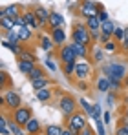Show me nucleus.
<instances>
[{"instance_id":"obj_1","label":"nucleus","mask_w":128,"mask_h":135,"mask_svg":"<svg viewBox=\"0 0 128 135\" xmlns=\"http://www.w3.org/2000/svg\"><path fill=\"white\" fill-rule=\"evenodd\" d=\"M104 73H108L106 77L113 79V80H121L126 75V66L125 64H110L104 68Z\"/></svg>"},{"instance_id":"obj_2","label":"nucleus","mask_w":128,"mask_h":135,"mask_svg":"<svg viewBox=\"0 0 128 135\" xmlns=\"http://www.w3.org/2000/svg\"><path fill=\"white\" fill-rule=\"evenodd\" d=\"M68 128H71L73 130V133L77 135L79 132H83L86 128V117L83 113H75V115H71L70 117V122H68Z\"/></svg>"},{"instance_id":"obj_3","label":"nucleus","mask_w":128,"mask_h":135,"mask_svg":"<svg viewBox=\"0 0 128 135\" xmlns=\"http://www.w3.org/2000/svg\"><path fill=\"white\" fill-rule=\"evenodd\" d=\"M73 40L81 42V44H88L90 42V29H86L84 26H77L73 31Z\"/></svg>"},{"instance_id":"obj_4","label":"nucleus","mask_w":128,"mask_h":135,"mask_svg":"<svg viewBox=\"0 0 128 135\" xmlns=\"http://www.w3.org/2000/svg\"><path fill=\"white\" fill-rule=\"evenodd\" d=\"M15 122H19L20 126H26L28 124V120L31 119V113L28 108H17V112H15Z\"/></svg>"},{"instance_id":"obj_5","label":"nucleus","mask_w":128,"mask_h":135,"mask_svg":"<svg viewBox=\"0 0 128 135\" xmlns=\"http://www.w3.org/2000/svg\"><path fill=\"white\" fill-rule=\"evenodd\" d=\"M59 106H61V112H62L64 115H71L73 110H75V102H73L71 97H62L61 102H59Z\"/></svg>"},{"instance_id":"obj_6","label":"nucleus","mask_w":128,"mask_h":135,"mask_svg":"<svg viewBox=\"0 0 128 135\" xmlns=\"http://www.w3.org/2000/svg\"><path fill=\"white\" fill-rule=\"evenodd\" d=\"M61 59H62L64 62H75V59H79V57H77L73 46L70 44V46H64L62 49H61Z\"/></svg>"},{"instance_id":"obj_7","label":"nucleus","mask_w":128,"mask_h":135,"mask_svg":"<svg viewBox=\"0 0 128 135\" xmlns=\"http://www.w3.org/2000/svg\"><path fill=\"white\" fill-rule=\"evenodd\" d=\"M4 102H6L9 108H20V97H19V93H15V91H7V93L4 95Z\"/></svg>"},{"instance_id":"obj_8","label":"nucleus","mask_w":128,"mask_h":135,"mask_svg":"<svg viewBox=\"0 0 128 135\" xmlns=\"http://www.w3.org/2000/svg\"><path fill=\"white\" fill-rule=\"evenodd\" d=\"M90 64L88 62H81V64H77V68H75V75H77V79H86L88 75H90Z\"/></svg>"},{"instance_id":"obj_9","label":"nucleus","mask_w":128,"mask_h":135,"mask_svg":"<svg viewBox=\"0 0 128 135\" xmlns=\"http://www.w3.org/2000/svg\"><path fill=\"white\" fill-rule=\"evenodd\" d=\"M86 24H88V29H90L92 33L101 29V20H99V17H97V15H92V17H88Z\"/></svg>"},{"instance_id":"obj_10","label":"nucleus","mask_w":128,"mask_h":135,"mask_svg":"<svg viewBox=\"0 0 128 135\" xmlns=\"http://www.w3.org/2000/svg\"><path fill=\"white\" fill-rule=\"evenodd\" d=\"M0 17H11V18H19V6H7L2 9V15Z\"/></svg>"},{"instance_id":"obj_11","label":"nucleus","mask_w":128,"mask_h":135,"mask_svg":"<svg viewBox=\"0 0 128 135\" xmlns=\"http://www.w3.org/2000/svg\"><path fill=\"white\" fill-rule=\"evenodd\" d=\"M26 130H28V133H31V135L39 133V130H40V124H39V120L31 117V119L28 120V124H26Z\"/></svg>"},{"instance_id":"obj_12","label":"nucleus","mask_w":128,"mask_h":135,"mask_svg":"<svg viewBox=\"0 0 128 135\" xmlns=\"http://www.w3.org/2000/svg\"><path fill=\"white\" fill-rule=\"evenodd\" d=\"M19 69H20L22 73L29 75V73L35 69V66H33V60H24V59H22L20 62H19Z\"/></svg>"},{"instance_id":"obj_13","label":"nucleus","mask_w":128,"mask_h":135,"mask_svg":"<svg viewBox=\"0 0 128 135\" xmlns=\"http://www.w3.org/2000/svg\"><path fill=\"white\" fill-rule=\"evenodd\" d=\"M49 24H51L53 27H61V26L64 24L62 15H61V13H57V11H55V13H49Z\"/></svg>"},{"instance_id":"obj_14","label":"nucleus","mask_w":128,"mask_h":135,"mask_svg":"<svg viewBox=\"0 0 128 135\" xmlns=\"http://www.w3.org/2000/svg\"><path fill=\"white\" fill-rule=\"evenodd\" d=\"M73 49H75V53H77V57L79 59H84L86 57V53H88V47H86V44H81V42H75L73 40Z\"/></svg>"},{"instance_id":"obj_15","label":"nucleus","mask_w":128,"mask_h":135,"mask_svg":"<svg viewBox=\"0 0 128 135\" xmlns=\"http://www.w3.org/2000/svg\"><path fill=\"white\" fill-rule=\"evenodd\" d=\"M51 38H53L55 44H62L64 38H66V35H64V31L61 29V27H53V35H51Z\"/></svg>"},{"instance_id":"obj_16","label":"nucleus","mask_w":128,"mask_h":135,"mask_svg":"<svg viewBox=\"0 0 128 135\" xmlns=\"http://www.w3.org/2000/svg\"><path fill=\"white\" fill-rule=\"evenodd\" d=\"M101 33H104V35H113V33H115V24L112 22V20L103 22L101 24Z\"/></svg>"},{"instance_id":"obj_17","label":"nucleus","mask_w":128,"mask_h":135,"mask_svg":"<svg viewBox=\"0 0 128 135\" xmlns=\"http://www.w3.org/2000/svg\"><path fill=\"white\" fill-rule=\"evenodd\" d=\"M31 26H22V27H19L17 31H19V37H20V40H28V38H31Z\"/></svg>"},{"instance_id":"obj_18","label":"nucleus","mask_w":128,"mask_h":135,"mask_svg":"<svg viewBox=\"0 0 128 135\" xmlns=\"http://www.w3.org/2000/svg\"><path fill=\"white\" fill-rule=\"evenodd\" d=\"M24 20H26V24H28V26H31L33 29H35V27H39V24H40L35 13H26V15H24Z\"/></svg>"},{"instance_id":"obj_19","label":"nucleus","mask_w":128,"mask_h":135,"mask_svg":"<svg viewBox=\"0 0 128 135\" xmlns=\"http://www.w3.org/2000/svg\"><path fill=\"white\" fill-rule=\"evenodd\" d=\"M35 15H37V18H39V22H40V24L49 22V13H48V11H46L44 7H37Z\"/></svg>"},{"instance_id":"obj_20","label":"nucleus","mask_w":128,"mask_h":135,"mask_svg":"<svg viewBox=\"0 0 128 135\" xmlns=\"http://www.w3.org/2000/svg\"><path fill=\"white\" fill-rule=\"evenodd\" d=\"M97 90L99 91H110V77H103V79H99L97 80Z\"/></svg>"},{"instance_id":"obj_21","label":"nucleus","mask_w":128,"mask_h":135,"mask_svg":"<svg viewBox=\"0 0 128 135\" xmlns=\"http://www.w3.org/2000/svg\"><path fill=\"white\" fill-rule=\"evenodd\" d=\"M83 13H84V17H92V15H97V11H95V6H93V2H86L84 6H83Z\"/></svg>"},{"instance_id":"obj_22","label":"nucleus","mask_w":128,"mask_h":135,"mask_svg":"<svg viewBox=\"0 0 128 135\" xmlns=\"http://www.w3.org/2000/svg\"><path fill=\"white\" fill-rule=\"evenodd\" d=\"M0 20H2V27L4 29H13L17 26V20L11 18V17H0Z\"/></svg>"},{"instance_id":"obj_23","label":"nucleus","mask_w":128,"mask_h":135,"mask_svg":"<svg viewBox=\"0 0 128 135\" xmlns=\"http://www.w3.org/2000/svg\"><path fill=\"white\" fill-rule=\"evenodd\" d=\"M31 84H33L35 90H42V88H48V79H46V77L35 79V80H31Z\"/></svg>"},{"instance_id":"obj_24","label":"nucleus","mask_w":128,"mask_h":135,"mask_svg":"<svg viewBox=\"0 0 128 135\" xmlns=\"http://www.w3.org/2000/svg\"><path fill=\"white\" fill-rule=\"evenodd\" d=\"M51 97V93H49V90L48 88H42V90H37V99L39 100H42V102H46L48 99Z\"/></svg>"},{"instance_id":"obj_25","label":"nucleus","mask_w":128,"mask_h":135,"mask_svg":"<svg viewBox=\"0 0 128 135\" xmlns=\"http://www.w3.org/2000/svg\"><path fill=\"white\" fill-rule=\"evenodd\" d=\"M9 132H11V135H24L19 122H9Z\"/></svg>"},{"instance_id":"obj_26","label":"nucleus","mask_w":128,"mask_h":135,"mask_svg":"<svg viewBox=\"0 0 128 135\" xmlns=\"http://www.w3.org/2000/svg\"><path fill=\"white\" fill-rule=\"evenodd\" d=\"M11 132H9V124H7V120L2 117L0 119V135H9Z\"/></svg>"},{"instance_id":"obj_27","label":"nucleus","mask_w":128,"mask_h":135,"mask_svg":"<svg viewBox=\"0 0 128 135\" xmlns=\"http://www.w3.org/2000/svg\"><path fill=\"white\" fill-rule=\"evenodd\" d=\"M46 135H62V130H61L59 126L51 124V126H48V128H46Z\"/></svg>"},{"instance_id":"obj_28","label":"nucleus","mask_w":128,"mask_h":135,"mask_svg":"<svg viewBox=\"0 0 128 135\" xmlns=\"http://www.w3.org/2000/svg\"><path fill=\"white\" fill-rule=\"evenodd\" d=\"M79 102H81V106H83V110H86V113H88V115L92 117V115H93V106H92V104H90V102H88L86 99H81Z\"/></svg>"},{"instance_id":"obj_29","label":"nucleus","mask_w":128,"mask_h":135,"mask_svg":"<svg viewBox=\"0 0 128 135\" xmlns=\"http://www.w3.org/2000/svg\"><path fill=\"white\" fill-rule=\"evenodd\" d=\"M95 124H97V135H106V128H104V122H103L101 119H97V120H95Z\"/></svg>"},{"instance_id":"obj_30","label":"nucleus","mask_w":128,"mask_h":135,"mask_svg":"<svg viewBox=\"0 0 128 135\" xmlns=\"http://www.w3.org/2000/svg\"><path fill=\"white\" fill-rule=\"evenodd\" d=\"M51 46H53V38L44 37V38H42V49H44V51H49V49H51Z\"/></svg>"},{"instance_id":"obj_31","label":"nucleus","mask_w":128,"mask_h":135,"mask_svg":"<svg viewBox=\"0 0 128 135\" xmlns=\"http://www.w3.org/2000/svg\"><path fill=\"white\" fill-rule=\"evenodd\" d=\"M75 62H66V66H64V73L66 75H71V73H75Z\"/></svg>"},{"instance_id":"obj_32","label":"nucleus","mask_w":128,"mask_h":135,"mask_svg":"<svg viewBox=\"0 0 128 135\" xmlns=\"http://www.w3.org/2000/svg\"><path fill=\"white\" fill-rule=\"evenodd\" d=\"M28 77H29L31 80H35V79H40V77H44V75H42V69H39V68H35V69H33V71H31V73H29Z\"/></svg>"},{"instance_id":"obj_33","label":"nucleus","mask_w":128,"mask_h":135,"mask_svg":"<svg viewBox=\"0 0 128 135\" xmlns=\"http://www.w3.org/2000/svg\"><path fill=\"white\" fill-rule=\"evenodd\" d=\"M92 119H93V120L101 119V106H99V104H95V106H93V115H92Z\"/></svg>"},{"instance_id":"obj_34","label":"nucleus","mask_w":128,"mask_h":135,"mask_svg":"<svg viewBox=\"0 0 128 135\" xmlns=\"http://www.w3.org/2000/svg\"><path fill=\"white\" fill-rule=\"evenodd\" d=\"M97 17H99L101 24H103V22H106V20H108V13H106V11H103V9H101V11H97Z\"/></svg>"},{"instance_id":"obj_35","label":"nucleus","mask_w":128,"mask_h":135,"mask_svg":"<svg viewBox=\"0 0 128 135\" xmlns=\"http://www.w3.org/2000/svg\"><path fill=\"white\" fill-rule=\"evenodd\" d=\"M113 35H115L119 40H123V38H125V29H123V27H115V33H113Z\"/></svg>"},{"instance_id":"obj_36","label":"nucleus","mask_w":128,"mask_h":135,"mask_svg":"<svg viewBox=\"0 0 128 135\" xmlns=\"http://www.w3.org/2000/svg\"><path fill=\"white\" fill-rule=\"evenodd\" d=\"M46 66L49 68L51 71H57V64H55V62L51 60V57H49V59H46Z\"/></svg>"},{"instance_id":"obj_37","label":"nucleus","mask_w":128,"mask_h":135,"mask_svg":"<svg viewBox=\"0 0 128 135\" xmlns=\"http://www.w3.org/2000/svg\"><path fill=\"white\" fill-rule=\"evenodd\" d=\"M104 49L110 51V53H113V51H115V44H113V42H106V44H104Z\"/></svg>"},{"instance_id":"obj_38","label":"nucleus","mask_w":128,"mask_h":135,"mask_svg":"<svg viewBox=\"0 0 128 135\" xmlns=\"http://www.w3.org/2000/svg\"><path fill=\"white\" fill-rule=\"evenodd\" d=\"M121 42H123V47H125V49H128V27L125 29V38H123Z\"/></svg>"},{"instance_id":"obj_39","label":"nucleus","mask_w":128,"mask_h":135,"mask_svg":"<svg viewBox=\"0 0 128 135\" xmlns=\"http://www.w3.org/2000/svg\"><path fill=\"white\" fill-rule=\"evenodd\" d=\"M103 57H104V55H103V51L95 49V60H97V62H101V60H103Z\"/></svg>"},{"instance_id":"obj_40","label":"nucleus","mask_w":128,"mask_h":135,"mask_svg":"<svg viewBox=\"0 0 128 135\" xmlns=\"http://www.w3.org/2000/svg\"><path fill=\"white\" fill-rule=\"evenodd\" d=\"M117 135H128V128H126V126L119 128V130H117Z\"/></svg>"},{"instance_id":"obj_41","label":"nucleus","mask_w":128,"mask_h":135,"mask_svg":"<svg viewBox=\"0 0 128 135\" xmlns=\"http://www.w3.org/2000/svg\"><path fill=\"white\" fill-rule=\"evenodd\" d=\"M103 120H104L106 124H108V122H110V120H112V115H110V112H106V113H104V115H103Z\"/></svg>"},{"instance_id":"obj_42","label":"nucleus","mask_w":128,"mask_h":135,"mask_svg":"<svg viewBox=\"0 0 128 135\" xmlns=\"http://www.w3.org/2000/svg\"><path fill=\"white\" fill-rule=\"evenodd\" d=\"M113 100H115V99H113V93H110V95H108V104H110V108H112V106L115 104Z\"/></svg>"},{"instance_id":"obj_43","label":"nucleus","mask_w":128,"mask_h":135,"mask_svg":"<svg viewBox=\"0 0 128 135\" xmlns=\"http://www.w3.org/2000/svg\"><path fill=\"white\" fill-rule=\"evenodd\" d=\"M22 59H24V60H35L33 55H28V53H22Z\"/></svg>"},{"instance_id":"obj_44","label":"nucleus","mask_w":128,"mask_h":135,"mask_svg":"<svg viewBox=\"0 0 128 135\" xmlns=\"http://www.w3.org/2000/svg\"><path fill=\"white\" fill-rule=\"evenodd\" d=\"M62 135H75V133H73L71 128H68V130H62Z\"/></svg>"},{"instance_id":"obj_45","label":"nucleus","mask_w":128,"mask_h":135,"mask_svg":"<svg viewBox=\"0 0 128 135\" xmlns=\"http://www.w3.org/2000/svg\"><path fill=\"white\" fill-rule=\"evenodd\" d=\"M86 88H88V86H86L84 82H83V80H81V82H79V90H86Z\"/></svg>"},{"instance_id":"obj_46","label":"nucleus","mask_w":128,"mask_h":135,"mask_svg":"<svg viewBox=\"0 0 128 135\" xmlns=\"http://www.w3.org/2000/svg\"><path fill=\"white\" fill-rule=\"evenodd\" d=\"M83 135H92V133H90V130H88V126H86L84 130H83Z\"/></svg>"},{"instance_id":"obj_47","label":"nucleus","mask_w":128,"mask_h":135,"mask_svg":"<svg viewBox=\"0 0 128 135\" xmlns=\"http://www.w3.org/2000/svg\"><path fill=\"white\" fill-rule=\"evenodd\" d=\"M126 120H128V110H126Z\"/></svg>"}]
</instances>
